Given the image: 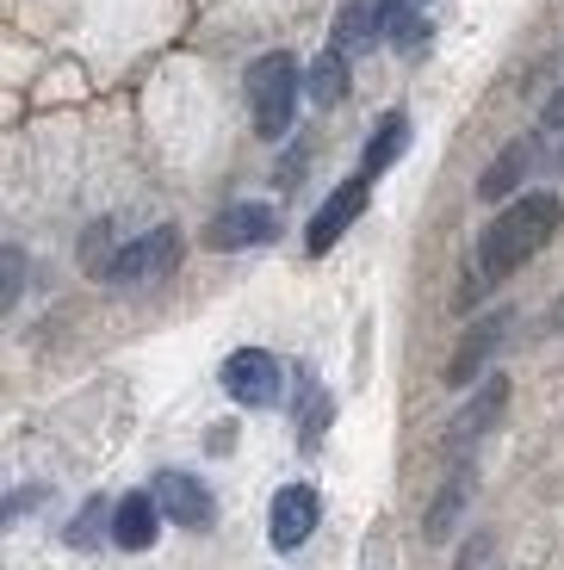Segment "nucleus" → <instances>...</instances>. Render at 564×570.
Masks as SVG:
<instances>
[{"label": "nucleus", "instance_id": "nucleus-9", "mask_svg": "<svg viewBox=\"0 0 564 570\" xmlns=\"http://www.w3.org/2000/svg\"><path fill=\"white\" fill-rule=\"evenodd\" d=\"M391 7L397 0H348L336 19V50H348V57H367L372 43L391 31Z\"/></svg>", "mask_w": 564, "mask_h": 570}, {"label": "nucleus", "instance_id": "nucleus-5", "mask_svg": "<svg viewBox=\"0 0 564 570\" xmlns=\"http://www.w3.org/2000/svg\"><path fill=\"white\" fill-rule=\"evenodd\" d=\"M367 199H372V180H367V174H353L348 186H336V193L317 205V217H311V236H304V243H311V255H329V248L348 236L353 217L367 212Z\"/></svg>", "mask_w": 564, "mask_h": 570}, {"label": "nucleus", "instance_id": "nucleus-8", "mask_svg": "<svg viewBox=\"0 0 564 570\" xmlns=\"http://www.w3.org/2000/svg\"><path fill=\"white\" fill-rule=\"evenodd\" d=\"M156 502H162V514H168L174 528H212V490L198 484V478H186V471H162L156 478Z\"/></svg>", "mask_w": 564, "mask_h": 570}, {"label": "nucleus", "instance_id": "nucleus-6", "mask_svg": "<svg viewBox=\"0 0 564 570\" xmlns=\"http://www.w3.org/2000/svg\"><path fill=\"white\" fill-rule=\"evenodd\" d=\"M317 514H323V497H317L311 484H285L280 497H273V514H268V533L280 552H298V546L317 533Z\"/></svg>", "mask_w": 564, "mask_h": 570}, {"label": "nucleus", "instance_id": "nucleus-14", "mask_svg": "<svg viewBox=\"0 0 564 570\" xmlns=\"http://www.w3.org/2000/svg\"><path fill=\"white\" fill-rule=\"evenodd\" d=\"M522 174H527V149H508L503 161H490V168H484V180H478V199H484V205L508 199V193L522 186Z\"/></svg>", "mask_w": 564, "mask_h": 570}, {"label": "nucleus", "instance_id": "nucleus-13", "mask_svg": "<svg viewBox=\"0 0 564 570\" xmlns=\"http://www.w3.org/2000/svg\"><path fill=\"white\" fill-rule=\"evenodd\" d=\"M341 94H348V50H323V57L311 62V100L336 106Z\"/></svg>", "mask_w": 564, "mask_h": 570}, {"label": "nucleus", "instance_id": "nucleus-20", "mask_svg": "<svg viewBox=\"0 0 564 570\" xmlns=\"http://www.w3.org/2000/svg\"><path fill=\"white\" fill-rule=\"evenodd\" d=\"M558 168H564V149H558Z\"/></svg>", "mask_w": 564, "mask_h": 570}, {"label": "nucleus", "instance_id": "nucleus-2", "mask_svg": "<svg viewBox=\"0 0 564 570\" xmlns=\"http://www.w3.org/2000/svg\"><path fill=\"white\" fill-rule=\"evenodd\" d=\"M249 106H254V130L268 142H280L292 112H298V62L285 50H268L249 69Z\"/></svg>", "mask_w": 564, "mask_h": 570}, {"label": "nucleus", "instance_id": "nucleus-4", "mask_svg": "<svg viewBox=\"0 0 564 570\" xmlns=\"http://www.w3.org/2000/svg\"><path fill=\"white\" fill-rule=\"evenodd\" d=\"M224 391L236 403H249V410L280 403V360H273L268 347H242V354H230L224 360Z\"/></svg>", "mask_w": 564, "mask_h": 570}, {"label": "nucleus", "instance_id": "nucleus-11", "mask_svg": "<svg viewBox=\"0 0 564 570\" xmlns=\"http://www.w3.org/2000/svg\"><path fill=\"white\" fill-rule=\"evenodd\" d=\"M403 149H409V118H403V112H385L379 130H372V142H367V161H360V174H367V180H372V174H385L397 156H403Z\"/></svg>", "mask_w": 564, "mask_h": 570}, {"label": "nucleus", "instance_id": "nucleus-12", "mask_svg": "<svg viewBox=\"0 0 564 570\" xmlns=\"http://www.w3.org/2000/svg\"><path fill=\"white\" fill-rule=\"evenodd\" d=\"M496 335H503V323H478L466 335V347H459V354H453V366H447V385H471V379H478V366H484V354H490L496 347Z\"/></svg>", "mask_w": 564, "mask_h": 570}, {"label": "nucleus", "instance_id": "nucleus-10", "mask_svg": "<svg viewBox=\"0 0 564 570\" xmlns=\"http://www.w3.org/2000/svg\"><path fill=\"white\" fill-rule=\"evenodd\" d=\"M156 533H162V502L149 497V490H130L113 509V540L125 546V552H143V546H156Z\"/></svg>", "mask_w": 564, "mask_h": 570}, {"label": "nucleus", "instance_id": "nucleus-17", "mask_svg": "<svg viewBox=\"0 0 564 570\" xmlns=\"http://www.w3.org/2000/svg\"><path fill=\"white\" fill-rule=\"evenodd\" d=\"M99 521H106V509H99V502H87V509L75 514V528H69V546H94L99 540Z\"/></svg>", "mask_w": 564, "mask_h": 570}, {"label": "nucleus", "instance_id": "nucleus-16", "mask_svg": "<svg viewBox=\"0 0 564 570\" xmlns=\"http://www.w3.org/2000/svg\"><path fill=\"white\" fill-rule=\"evenodd\" d=\"M422 13H416V7H391V31H385V38L391 43H422Z\"/></svg>", "mask_w": 564, "mask_h": 570}, {"label": "nucleus", "instance_id": "nucleus-7", "mask_svg": "<svg viewBox=\"0 0 564 570\" xmlns=\"http://www.w3.org/2000/svg\"><path fill=\"white\" fill-rule=\"evenodd\" d=\"M280 236V212L273 205H230L224 217H212V229H205V243L212 248H261Z\"/></svg>", "mask_w": 564, "mask_h": 570}, {"label": "nucleus", "instance_id": "nucleus-15", "mask_svg": "<svg viewBox=\"0 0 564 570\" xmlns=\"http://www.w3.org/2000/svg\"><path fill=\"white\" fill-rule=\"evenodd\" d=\"M503 397H508V385H503V379H490V385H484V397L471 403L466 415H459V441H471V434H484V422H490V415L503 410Z\"/></svg>", "mask_w": 564, "mask_h": 570}, {"label": "nucleus", "instance_id": "nucleus-1", "mask_svg": "<svg viewBox=\"0 0 564 570\" xmlns=\"http://www.w3.org/2000/svg\"><path fill=\"white\" fill-rule=\"evenodd\" d=\"M558 224H564L558 193H527V199H515L490 224V236H484V248H478V267L490 273V279H508V273L527 267V261L558 236Z\"/></svg>", "mask_w": 564, "mask_h": 570}, {"label": "nucleus", "instance_id": "nucleus-19", "mask_svg": "<svg viewBox=\"0 0 564 570\" xmlns=\"http://www.w3.org/2000/svg\"><path fill=\"white\" fill-rule=\"evenodd\" d=\"M546 130H564V87L546 100Z\"/></svg>", "mask_w": 564, "mask_h": 570}, {"label": "nucleus", "instance_id": "nucleus-3", "mask_svg": "<svg viewBox=\"0 0 564 570\" xmlns=\"http://www.w3.org/2000/svg\"><path fill=\"white\" fill-rule=\"evenodd\" d=\"M181 229L174 224H162V229H149V236H137L130 248H118V261H113V273L106 279L113 285H156V279H168L174 267H181Z\"/></svg>", "mask_w": 564, "mask_h": 570}, {"label": "nucleus", "instance_id": "nucleus-18", "mask_svg": "<svg viewBox=\"0 0 564 570\" xmlns=\"http://www.w3.org/2000/svg\"><path fill=\"white\" fill-rule=\"evenodd\" d=\"M0 261H7V304H13V298H19V285H26V261H19V248H7Z\"/></svg>", "mask_w": 564, "mask_h": 570}]
</instances>
